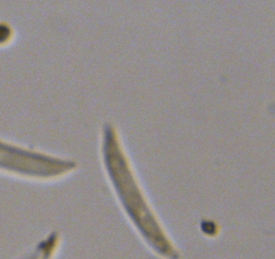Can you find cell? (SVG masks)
I'll return each mask as SVG.
<instances>
[{
  "label": "cell",
  "instance_id": "cell-1",
  "mask_svg": "<svg viewBox=\"0 0 275 259\" xmlns=\"http://www.w3.org/2000/svg\"><path fill=\"white\" fill-rule=\"evenodd\" d=\"M10 35V30L6 25H0V43L7 40Z\"/></svg>",
  "mask_w": 275,
  "mask_h": 259
}]
</instances>
